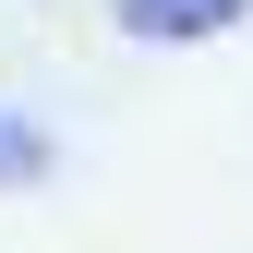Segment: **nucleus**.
<instances>
[{"mask_svg": "<svg viewBox=\"0 0 253 253\" xmlns=\"http://www.w3.org/2000/svg\"><path fill=\"white\" fill-rule=\"evenodd\" d=\"M0 181H12V193H24V181H48V133H37V121H12V109H0Z\"/></svg>", "mask_w": 253, "mask_h": 253, "instance_id": "2", "label": "nucleus"}, {"mask_svg": "<svg viewBox=\"0 0 253 253\" xmlns=\"http://www.w3.org/2000/svg\"><path fill=\"white\" fill-rule=\"evenodd\" d=\"M253 0H121V24L133 37H229Z\"/></svg>", "mask_w": 253, "mask_h": 253, "instance_id": "1", "label": "nucleus"}]
</instances>
